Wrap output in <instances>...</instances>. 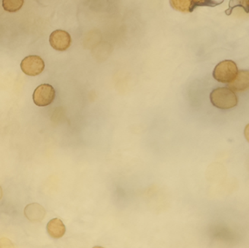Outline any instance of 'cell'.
I'll return each mask as SVG.
<instances>
[{
	"instance_id": "cell-1",
	"label": "cell",
	"mask_w": 249,
	"mask_h": 248,
	"mask_svg": "<svg viewBox=\"0 0 249 248\" xmlns=\"http://www.w3.org/2000/svg\"><path fill=\"white\" fill-rule=\"evenodd\" d=\"M210 99L213 105L221 109H231L238 103L237 95L227 87L214 89L210 95Z\"/></svg>"
},
{
	"instance_id": "cell-2",
	"label": "cell",
	"mask_w": 249,
	"mask_h": 248,
	"mask_svg": "<svg viewBox=\"0 0 249 248\" xmlns=\"http://www.w3.org/2000/svg\"><path fill=\"white\" fill-rule=\"evenodd\" d=\"M238 73L237 64L231 60L221 61L215 66L213 76L220 83H230L235 78Z\"/></svg>"
},
{
	"instance_id": "cell-3",
	"label": "cell",
	"mask_w": 249,
	"mask_h": 248,
	"mask_svg": "<svg viewBox=\"0 0 249 248\" xmlns=\"http://www.w3.org/2000/svg\"><path fill=\"white\" fill-rule=\"evenodd\" d=\"M224 1H213V0H172L170 4L175 10L183 13H192L196 7H215L221 4Z\"/></svg>"
},
{
	"instance_id": "cell-4",
	"label": "cell",
	"mask_w": 249,
	"mask_h": 248,
	"mask_svg": "<svg viewBox=\"0 0 249 248\" xmlns=\"http://www.w3.org/2000/svg\"><path fill=\"white\" fill-rule=\"evenodd\" d=\"M56 91L53 86L49 84H42L36 88L33 93V101L39 106L51 105L54 100Z\"/></svg>"
},
{
	"instance_id": "cell-5",
	"label": "cell",
	"mask_w": 249,
	"mask_h": 248,
	"mask_svg": "<svg viewBox=\"0 0 249 248\" xmlns=\"http://www.w3.org/2000/svg\"><path fill=\"white\" fill-rule=\"evenodd\" d=\"M21 68L27 75H38L44 70V61L38 55H28L21 61Z\"/></svg>"
},
{
	"instance_id": "cell-6",
	"label": "cell",
	"mask_w": 249,
	"mask_h": 248,
	"mask_svg": "<svg viewBox=\"0 0 249 248\" xmlns=\"http://www.w3.org/2000/svg\"><path fill=\"white\" fill-rule=\"evenodd\" d=\"M49 42L53 49L65 51L71 47L72 39L68 32L59 29L52 32L49 38Z\"/></svg>"
},
{
	"instance_id": "cell-7",
	"label": "cell",
	"mask_w": 249,
	"mask_h": 248,
	"mask_svg": "<svg viewBox=\"0 0 249 248\" xmlns=\"http://www.w3.org/2000/svg\"><path fill=\"white\" fill-rule=\"evenodd\" d=\"M249 88V71L248 70L238 71L235 78L229 83V89L232 91L242 92Z\"/></svg>"
},
{
	"instance_id": "cell-8",
	"label": "cell",
	"mask_w": 249,
	"mask_h": 248,
	"mask_svg": "<svg viewBox=\"0 0 249 248\" xmlns=\"http://www.w3.org/2000/svg\"><path fill=\"white\" fill-rule=\"evenodd\" d=\"M47 231L53 239H59L65 235L66 228L60 219L53 218L48 223Z\"/></svg>"
},
{
	"instance_id": "cell-9",
	"label": "cell",
	"mask_w": 249,
	"mask_h": 248,
	"mask_svg": "<svg viewBox=\"0 0 249 248\" xmlns=\"http://www.w3.org/2000/svg\"><path fill=\"white\" fill-rule=\"evenodd\" d=\"M24 3V0H3L2 7L6 11L15 13L22 7Z\"/></svg>"
},
{
	"instance_id": "cell-10",
	"label": "cell",
	"mask_w": 249,
	"mask_h": 248,
	"mask_svg": "<svg viewBox=\"0 0 249 248\" xmlns=\"http://www.w3.org/2000/svg\"><path fill=\"white\" fill-rule=\"evenodd\" d=\"M237 3H233L232 1H230V4H229V9L225 12L226 14L230 16L231 14L232 10H234V8L237 7H244L245 10H246V13L249 12L248 10V1H236Z\"/></svg>"
},
{
	"instance_id": "cell-11",
	"label": "cell",
	"mask_w": 249,
	"mask_h": 248,
	"mask_svg": "<svg viewBox=\"0 0 249 248\" xmlns=\"http://www.w3.org/2000/svg\"><path fill=\"white\" fill-rule=\"evenodd\" d=\"M102 248V247H100V246H96V247H94V248Z\"/></svg>"
}]
</instances>
